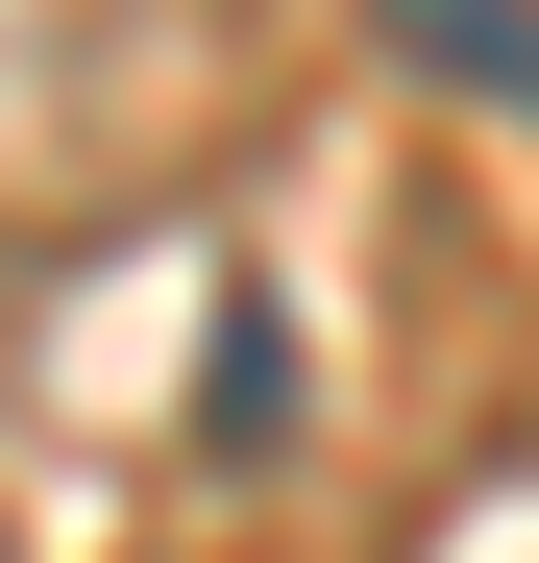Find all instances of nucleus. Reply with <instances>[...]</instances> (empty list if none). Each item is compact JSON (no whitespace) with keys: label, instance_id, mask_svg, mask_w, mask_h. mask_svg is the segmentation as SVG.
<instances>
[{"label":"nucleus","instance_id":"obj_1","mask_svg":"<svg viewBox=\"0 0 539 563\" xmlns=\"http://www.w3.org/2000/svg\"><path fill=\"white\" fill-rule=\"evenodd\" d=\"M393 49H417V74H466V99H515V123H539V25H515V0H393Z\"/></svg>","mask_w":539,"mask_h":563}]
</instances>
